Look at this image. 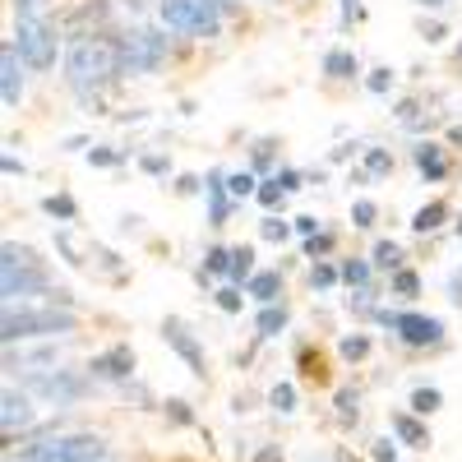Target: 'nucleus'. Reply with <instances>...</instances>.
<instances>
[{
  "mask_svg": "<svg viewBox=\"0 0 462 462\" xmlns=\"http://www.w3.org/2000/svg\"><path fill=\"white\" fill-rule=\"evenodd\" d=\"M393 296H402V300L420 296V278L411 273V268H398V273H393Z\"/></svg>",
  "mask_w": 462,
  "mask_h": 462,
  "instance_id": "f704fd0d",
  "label": "nucleus"
},
{
  "mask_svg": "<svg viewBox=\"0 0 462 462\" xmlns=\"http://www.w3.org/2000/svg\"><path fill=\"white\" fill-rule=\"evenodd\" d=\"M268 407H273L278 416H291L296 411V383L291 379H278L273 389H268Z\"/></svg>",
  "mask_w": 462,
  "mask_h": 462,
  "instance_id": "b1692460",
  "label": "nucleus"
},
{
  "mask_svg": "<svg viewBox=\"0 0 462 462\" xmlns=\"http://www.w3.org/2000/svg\"><path fill=\"white\" fill-rule=\"evenodd\" d=\"M370 462H402V457H398V439H389V435L374 439V444H370Z\"/></svg>",
  "mask_w": 462,
  "mask_h": 462,
  "instance_id": "58836bf2",
  "label": "nucleus"
},
{
  "mask_svg": "<svg viewBox=\"0 0 462 462\" xmlns=\"http://www.w3.org/2000/svg\"><path fill=\"white\" fill-rule=\"evenodd\" d=\"M106 19H111V5H106V0H88V5H79V10L69 14V28H79V23H93V28L102 32V28H106Z\"/></svg>",
  "mask_w": 462,
  "mask_h": 462,
  "instance_id": "4be33fe9",
  "label": "nucleus"
},
{
  "mask_svg": "<svg viewBox=\"0 0 462 462\" xmlns=\"http://www.w3.org/2000/svg\"><path fill=\"white\" fill-rule=\"evenodd\" d=\"M213 300H217V310H222V315H241V305H245V296H241L236 287H222Z\"/></svg>",
  "mask_w": 462,
  "mask_h": 462,
  "instance_id": "e433bc0d",
  "label": "nucleus"
},
{
  "mask_svg": "<svg viewBox=\"0 0 462 462\" xmlns=\"http://www.w3.org/2000/svg\"><path fill=\"white\" fill-rule=\"evenodd\" d=\"M389 430L402 448H430V426H426V416H416V411H393Z\"/></svg>",
  "mask_w": 462,
  "mask_h": 462,
  "instance_id": "4468645a",
  "label": "nucleus"
},
{
  "mask_svg": "<svg viewBox=\"0 0 462 462\" xmlns=\"http://www.w3.org/2000/svg\"><path fill=\"white\" fill-rule=\"evenodd\" d=\"M448 300L462 305V268H457V273H448Z\"/></svg>",
  "mask_w": 462,
  "mask_h": 462,
  "instance_id": "864d4df0",
  "label": "nucleus"
},
{
  "mask_svg": "<svg viewBox=\"0 0 462 462\" xmlns=\"http://www.w3.org/2000/svg\"><path fill=\"white\" fill-rule=\"evenodd\" d=\"M19 462H106L102 435H51L37 444H19Z\"/></svg>",
  "mask_w": 462,
  "mask_h": 462,
  "instance_id": "39448f33",
  "label": "nucleus"
},
{
  "mask_svg": "<svg viewBox=\"0 0 462 462\" xmlns=\"http://www.w3.org/2000/svg\"><path fill=\"white\" fill-rule=\"evenodd\" d=\"M282 195H287V189L278 185V176H273V180H259V204H263V208H278Z\"/></svg>",
  "mask_w": 462,
  "mask_h": 462,
  "instance_id": "ea45409f",
  "label": "nucleus"
},
{
  "mask_svg": "<svg viewBox=\"0 0 462 462\" xmlns=\"http://www.w3.org/2000/svg\"><path fill=\"white\" fill-rule=\"evenodd\" d=\"M226 189H231V199H245V195H259V180L250 171H231L226 176Z\"/></svg>",
  "mask_w": 462,
  "mask_h": 462,
  "instance_id": "473e14b6",
  "label": "nucleus"
},
{
  "mask_svg": "<svg viewBox=\"0 0 462 462\" xmlns=\"http://www.w3.org/2000/svg\"><path fill=\"white\" fill-rule=\"evenodd\" d=\"M42 208H47L51 217H60V222H74V217H79V204H74L69 195H47Z\"/></svg>",
  "mask_w": 462,
  "mask_h": 462,
  "instance_id": "7c9ffc66",
  "label": "nucleus"
},
{
  "mask_svg": "<svg viewBox=\"0 0 462 462\" xmlns=\"http://www.w3.org/2000/svg\"><path fill=\"white\" fill-rule=\"evenodd\" d=\"M204 195H208V226H222L231 217V189H226V176L222 171H208Z\"/></svg>",
  "mask_w": 462,
  "mask_h": 462,
  "instance_id": "2eb2a0df",
  "label": "nucleus"
},
{
  "mask_svg": "<svg viewBox=\"0 0 462 462\" xmlns=\"http://www.w3.org/2000/svg\"><path fill=\"white\" fill-rule=\"evenodd\" d=\"M444 222H448V204L444 199H430L426 208L411 213V231H416V236H430V231H439Z\"/></svg>",
  "mask_w": 462,
  "mask_h": 462,
  "instance_id": "a211bd4d",
  "label": "nucleus"
},
{
  "mask_svg": "<svg viewBox=\"0 0 462 462\" xmlns=\"http://www.w3.org/2000/svg\"><path fill=\"white\" fill-rule=\"evenodd\" d=\"M416 5H420V10H444L448 0H416Z\"/></svg>",
  "mask_w": 462,
  "mask_h": 462,
  "instance_id": "4d7b16f0",
  "label": "nucleus"
},
{
  "mask_svg": "<svg viewBox=\"0 0 462 462\" xmlns=\"http://www.w3.org/2000/svg\"><path fill=\"white\" fill-rule=\"evenodd\" d=\"M14 42H19V56H23V65L28 69H51L56 65V28L47 23V19H19V32H14Z\"/></svg>",
  "mask_w": 462,
  "mask_h": 462,
  "instance_id": "6e6552de",
  "label": "nucleus"
},
{
  "mask_svg": "<svg viewBox=\"0 0 462 462\" xmlns=\"http://www.w3.org/2000/svg\"><path fill=\"white\" fill-rule=\"evenodd\" d=\"M457 60H462V42H457Z\"/></svg>",
  "mask_w": 462,
  "mask_h": 462,
  "instance_id": "0e129e2a",
  "label": "nucleus"
},
{
  "mask_svg": "<svg viewBox=\"0 0 462 462\" xmlns=\"http://www.w3.org/2000/svg\"><path fill=\"white\" fill-rule=\"evenodd\" d=\"M365 10H361V0H342V23H361Z\"/></svg>",
  "mask_w": 462,
  "mask_h": 462,
  "instance_id": "8fccbe9b",
  "label": "nucleus"
},
{
  "mask_svg": "<svg viewBox=\"0 0 462 462\" xmlns=\"http://www.w3.org/2000/svg\"><path fill=\"white\" fill-rule=\"evenodd\" d=\"M236 287H250V278H254V250L250 245H236L231 250V273H226Z\"/></svg>",
  "mask_w": 462,
  "mask_h": 462,
  "instance_id": "5701e85b",
  "label": "nucleus"
},
{
  "mask_svg": "<svg viewBox=\"0 0 462 462\" xmlns=\"http://www.w3.org/2000/svg\"><path fill=\"white\" fill-rule=\"evenodd\" d=\"M93 389V374H79L69 365H51V370H32L23 379V393L42 398L47 407H79Z\"/></svg>",
  "mask_w": 462,
  "mask_h": 462,
  "instance_id": "20e7f679",
  "label": "nucleus"
},
{
  "mask_svg": "<svg viewBox=\"0 0 462 462\" xmlns=\"http://www.w3.org/2000/svg\"><path fill=\"white\" fill-rule=\"evenodd\" d=\"M158 407H162V416L171 420V426H180V430L195 426V407H189L185 398H167V402H158Z\"/></svg>",
  "mask_w": 462,
  "mask_h": 462,
  "instance_id": "bb28decb",
  "label": "nucleus"
},
{
  "mask_svg": "<svg viewBox=\"0 0 462 462\" xmlns=\"http://www.w3.org/2000/svg\"><path fill=\"white\" fill-rule=\"evenodd\" d=\"M0 296H5V305H19L23 296H51L47 268L28 245L5 241V250H0Z\"/></svg>",
  "mask_w": 462,
  "mask_h": 462,
  "instance_id": "7ed1b4c3",
  "label": "nucleus"
},
{
  "mask_svg": "<svg viewBox=\"0 0 462 462\" xmlns=\"http://www.w3.org/2000/svg\"><path fill=\"white\" fill-rule=\"evenodd\" d=\"M337 462H356L352 453H346V448H337Z\"/></svg>",
  "mask_w": 462,
  "mask_h": 462,
  "instance_id": "052dcab7",
  "label": "nucleus"
},
{
  "mask_svg": "<svg viewBox=\"0 0 462 462\" xmlns=\"http://www.w3.org/2000/svg\"><path fill=\"white\" fill-rule=\"evenodd\" d=\"M263 241H273V245H282L287 236H291V231H296V222H282V217H263Z\"/></svg>",
  "mask_w": 462,
  "mask_h": 462,
  "instance_id": "c9c22d12",
  "label": "nucleus"
},
{
  "mask_svg": "<svg viewBox=\"0 0 462 462\" xmlns=\"http://www.w3.org/2000/svg\"><path fill=\"white\" fill-rule=\"evenodd\" d=\"M342 282V268H333L328 259H315V268H310V287L315 291H333Z\"/></svg>",
  "mask_w": 462,
  "mask_h": 462,
  "instance_id": "cd10ccee",
  "label": "nucleus"
},
{
  "mask_svg": "<svg viewBox=\"0 0 462 462\" xmlns=\"http://www.w3.org/2000/svg\"><path fill=\"white\" fill-rule=\"evenodd\" d=\"M453 226H457V236H462V217H457V222H453Z\"/></svg>",
  "mask_w": 462,
  "mask_h": 462,
  "instance_id": "e2e57ef3",
  "label": "nucleus"
},
{
  "mask_svg": "<svg viewBox=\"0 0 462 462\" xmlns=\"http://www.w3.org/2000/svg\"><path fill=\"white\" fill-rule=\"evenodd\" d=\"M88 374H93V383H130L134 379V346L116 342V346H106V352H97L88 361Z\"/></svg>",
  "mask_w": 462,
  "mask_h": 462,
  "instance_id": "9d476101",
  "label": "nucleus"
},
{
  "mask_svg": "<svg viewBox=\"0 0 462 462\" xmlns=\"http://www.w3.org/2000/svg\"><path fill=\"white\" fill-rule=\"evenodd\" d=\"M0 171H5V176H23V162H14V158H5V162H0Z\"/></svg>",
  "mask_w": 462,
  "mask_h": 462,
  "instance_id": "6e6d98bb",
  "label": "nucleus"
},
{
  "mask_svg": "<svg viewBox=\"0 0 462 462\" xmlns=\"http://www.w3.org/2000/svg\"><path fill=\"white\" fill-rule=\"evenodd\" d=\"M125 74V60H121V37L111 32H93V37H74L65 47V79L69 88L88 97L97 88H106L111 79Z\"/></svg>",
  "mask_w": 462,
  "mask_h": 462,
  "instance_id": "f257e3e1",
  "label": "nucleus"
},
{
  "mask_svg": "<svg viewBox=\"0 0 462 462\" xmlns=\"http://www.w3.org/2000/svg\"><path fill=\"white\" fill-rule=\"evenodd\" d=\"M167 32L158 28H134L121 37V60H125V74H148L167 60Z\"/></svg>",
  "mask_w": 462,
  "mask_h": 462,
  "instance_id": "0eeeda50",
  "label": "nucleus"
},
{
  "mask_svg": "<svg viewBox=\"0 0 462 462\" xmlns=\"http://www.w3.org/2000/svg\"><path fill=\"white\" fill-rule=\"evenodd\" d=\"M337 352H342V361H365V356H370V337H365V333H346V337L337 342Z\"/></svg>",
  "mask_w": 462,
  "mask_h": 462,
  "instance_id": "c85d7f7f",
  "label": "nucleus"
},
{
  "mask_svg": "<svg viewBox=\"0 0 462 462\" xmlns=\"http://www.w3.org/2000/svg\"><path fill=\"white\" fill-rule=\"evenodd\" d=\"M74 328H79V315L65 310V305H42V310H32V305H5V319H0L5 346L32 342V337H69Z\"/></svg>",
  "mask_w": 462,
  "mask_h": 462,
  "instance_id": "f03ea898",
  "label": "nucleus"
},
{
  "mask_svg": "<svg viewBox=\"0 0 462 462\" xmlns=\"http://www.w3.org/2000/svg\"><path fill=\"white\" fill-rule=\"evenodd\" d=\"M374 319L389 324L407 346H439V342H444V324H439L435 315H389V310H379Z\"/></svg>",
  "mask_w": 462,
  "mask_h": 462,
  "instance_id": "1a4fd4ad",
  "label": "nucleus"
},
{
  "mask_svg": "<svg viewBox=\"0 0 462 462\" xmlns=\"http://www.w3.org/2000/svg\"><path fill=\"white\" fill-rule=\"evenodd\" d=\"M23 56H19V42L10 37V42H0V97H5V106H19L23 97Z\"/></svg>",
  "mask_w": 462,
  "mask_h": 462,
  "instance_id": "f8f14e48",
  "label": "nucleus"
},
{
  "mask_svg": "<svg viewBox=\"0 0 462 462\" xmlns=\"http://www.w3.org/2000/svg\"><path fill=\"white\" fill-rule=\"evenodd\" d=\"M47 0H14V19H42Z\"/></svg>",
  "mask_w": 462,
  "mask_h": 462,
  "instance_id": "49530a36",
  "label": "nucleus"
},
{
  "mask_svg": "<svg viewBox=\"0 0 462 462\" xmlns=\"http://www.w3.org/2000/svg\"><path fill=\"white\" fill-rule=\"evenodd\" d=\"M448 143H457V148H462V125H453V130H448Z\"/></svg>",
  "mask_w": 462,
  "mask_h": 462,
  "instance_id": "13d9d810",
  "label": "nucleus"
},
{
  "mask_svg": "<svg viewBox=\"0 0 462 462\" xmlns=\"http://www.w3.org/2000/svg\"><path fill=\"white\" fill-rule=\"evenodd\" d=\"M333 250V236L328 231H319V236H305V259H324Z\"/></svg>",
  "mask_w": 462,
  "mask_h": 462,
  "instance_id": "79ce46f5",
  "label": "nucleus"
},
{
  "mask_svg": "<svg viewBox=\"0 0 462 462\" xmlns=\"http://www.w3.org/2000/svg\"><path fill=\"white\" fill-rule=\"evenodd\" d=\"M204 273H231V250L213 245V250L204 254Z\"/></svg>",
  "mask_w": 462,
  "mask_h": 462,
  "instance_id": "4c0bfd02",
  "label": "nucleus"
},
{
  "mask_svg": "<svg viewBox=\"0 0 462 462\" xmlns=\"http://www.w3.org/2000/svg\"><path fill=\"white\" fill-rule=\"evenodd\" d=\"M370 263H374V268H389V273H398V268H402V245H398V241H379V245L370 250Z\"/></svg>",
  "mask_w": 462,
  "mask_h": 462,
  "instance_id": "a878e982",
  "label": "nucleus"
},
{
  "mask_svg": "<svg viewBox=\"0 0 462 462\" xmlns=\"http://www.w3.org/2000/svg\"><path fill=\"white\" fill-rule=\"evenodd\" d=\"M278 185H282V189H287V195H296V189H300V185H305V176H300V171H291V167H287V171H278Z\"/></svg>",
  "mask_w": 462,
  "mask_h": 462,
  "instance_id": "09e8293b",
  "label": "nucleus"
},
{
  "mask_svg": "<svg viewBox=\"0 0 462 462\" xmlns=\"http://www.w3.org/2000/svg\"><path fill=\"white\" fill-rule=\"evenodd\" d=\"M176 189H180V195H195V189H199V176H180Z\"/></svg>",
  "mask_w": 462,
  "mask_h": 462,
  "instance_id": "5fc2aeb1",
  "label": "nucleus"
},
{
  "mask_svg": "<svg viewBox=\"0 0 462 462\" xmlns=\"http://www.w3.org/2000/svg\"><path fill=\"white\" fill-rule=\"evenodd\" d=\"M324 74H328V79H356V74H361V60H356V51H346V47H333V51H324Z\"/></svg>",
  "mask_w": 462,
  "mask_h": 462,
  "instance_id": "f3484780",
  "label": "nucleus"
},
{
  "mask_svg": "<svg viewBox=\"0 0 462 462\" xmlns=\"http://www.w3.org/2000/svg\"><path fill=\"white\" fill-rule=\"evenodd\" d=\"M121 5H130V10H143V5H148V0H121Z\"/></svg>",
  "mask_w": 462,
  "mask_h": 462,
  "instance_id": "bf43d9fd",
  "label": "nucleus"
},
{
  "mask_svg": "<svg viewBox=\"0 0 462 462\" xmlns=\"http://www.w3.org/2000/svg\"><path fill=\"white\" fill-rule=\"evenodd\" d=\"M162 342H167L171 352L185 361V370L195 374V379H204V374H208V361H204V346H199V337L189 333V328H185L176 315H171V319H162Z\"/></svg>",
  "mask_w": 462,
  "mask_h": 462,
  "instance_id": "9b49d317",
  "label": "nucleus"
},
{
  "mask_svg": "<svg viewBox=\"0 0 462 462\" xmlns=\"http://www.w3.org/2000/svg\"><path fill=\"white\" fill-rule=\"evenodd\" d=\"M268 162H273V143H254V167L263 171Z\"/></svg>",
  "mask_w": 462,
  "mask_h": 462,
  "instance_id": "603ef678",
  "label": "nucleus"
},
{
  "mask_svg": "<svg viewBox=\"0 0 462 462\" xmlns=\"http://www.w3.org/2000/svg\"><path fill=\"white\" fill-rule=\"evenodd\" d=\"M333 411H337V426H356L361 420V389H337Z\"/></svg>",
  "mask_w": 462,
  "mask_h": 462,
  "instance_id": "412c9836",
  "label": "nucleus"
},
{
  "mask_svg": "<svg viewBox=\"0 0 462 462\" xmlns=\"http://www.w3.org/2000/svg\"><path fill=\"white\" fill-rule=\"evenodd\" d=\"M287 305H263L259 310V337H278L282 328H287Z\"/></svg>",
  "mask_w": 462,
  "mask_h": 462,
  "instance_id": "393cba45",
  "label": "nucleus"
},
{
  "mask_svg": "<svg viewBox=\"0 0 462 462\" xmlns=\"http://www.w3.org/2000/svg\"><path fill=\"white\" fill-rule=\"evenodd\" d=\"M158 14L171 32H189V37L222 32V5H213V0H158Z\"/></svg>",
  "mask_w": 462,
  "mask_h": 462,
  "instance_id": "423d86ee",
  "label": "nucleus"
},
{
  "mask_svg": "<svg viewBox=\"0 0 462 462\" xmlns=\"http://www.w3.org/2000/svg\"><path fill=\"white\" fill-rule=\"evenodd\" d=\"M370 268H374V263H365V259H346V263H342V282H346V287H356V291H365Z\"/></svg>",
  "mask_w": 462,
  "mask_h": 462,
  "instance_id": "c756f323",
  "label": "nucleus"
},
{
  "mask_svg": "<svg viewBox=\"0 0 462 462\" xmlns=\"http://www.w3.org/2000/svg\"><path fill=\"white\" fill-rule=\"evenodd\" d=\"M139 167H143L148 176H167V167H171V162L162 158V152H143V158H139Z\"/></svg>",
  "mask_w": 462,
  "mask_h": 462,
  "instance_id": "a18cd8bd",
  "label": "nucleus"
},
{
  "mask_svg": "<svg viewBox=\"0 0 462 462\" xmlns=\"http://www.w3.org/2000/svg\"><path fill=\"white\" fill-rule=\"evenodd\" d=\"M365 171L370 176H389L393 171V152L389 148H365Z\"/></svg>",
  "mask_w": 462,
  "mask_h": 462,
  "instance_id": "2f4dec72",
  "label": "nucleus"
},
{
  "mask_svg": "<svg viewBox=\"0 0 462 462\" xmlns=\"http://www.w3.org/2000/svg\"><path fill=\"white\" fill-rule=\"evenodd\" d=\"M56 250H60V259H65L69 268H84L79 250H74V231H69V226H60V231H56Z\"/></svg>",
  "mask_w": 462,
  "mask_h": 462,
  "instance_id": "72a5a7b5",
  "label": "nucleus"
},
{
  "mask_svg": "<svg viewBox=\"0 0 462 462\" xmlns=\"http://www.w3.org/2000/svg\"><path fill=\"white\" fill-rule=\"evenodd\" d=\"M250 462H287V457H282V448H278V444H259Z\"/></svg>",
  "mask_w": 462,
  "mask_h": 462,
  "instance_id": "de8ad7c7",
  "label": "nucleus"
},
{
  "mask_svg": "<svg viewBox=\"0 0 462 462\" xmlns=\"http://www.w3.org/2000/svg\"><path fill=\"white\" fill-rule=\"evenodd\" d=\"M213 5H222V10H231V5H236V0H213Z\"/></svg>",
  "mask_w": 462,
  "mask_h": 462,
  "instance_id": "680f3d73",
  "label": "nucleus"
},
{
  "mask_svg": "<svg viewBox=\"0 0 462 462\" xmlns=\"http://www.w3.org/2000/svg\"><path fill=\"white\" fill-rule=\"evenodd\" d=\"M296 231H300V236H319V217L300 213V217H296Z\"/></svg>",
  "mask_w": 462,
  "mask_h": 462,
  "instance_id": "3c124183",
  "label": "nucleus"
},
{
  "mask_svg": "<svg viewBox=\"0 0 462 462\" xmlns=\"http://www.w3.org/2000/svg\"><path fill=\"white\" fill-rule=\"evenodd\" d=\"M374 217H379V208H374L370 199H356V204H352V222H356V226H374Z\"/></svg>",
  "mask_w": 462,
  "mask_h": 462,
  "instance_id": "37998d69",
  "label": "nucleus"
},
{
  "mask_svg": "<svg viewBox=\"0 0 462 462\" xmlns=\"http://www.w3.org/2000/svg\"><path fill=\"white\" fill-rule=\"evenodd\" d=\"M245 296H254L259 305H278V296H282V273H254L250 287H245Z\"/></svg>",
  "mask_w": 462,
  "mask_h": 462,
  "instance_id": "6ab92c4d",
  "label": "nucleus"
},
{
  "mask_svg": "<svg viewBox=\"0 0 462 462\" xmlns=\"http://www.w3.org/2000/svg\"><path fill=\"white\" fill-rule=\"evenodd\" d=\"M32 420H37V411H32V393H14V389H5V398H0V426H5V439H14V430H32Z\"/></svg>",
  "mask_w": 462,
  "mask_h": 462,
  "instance_id": "ddd939ff",
  "label": "nucleus"
},
{
  "mask_svg": "<svg viewBox=\"0 0 462 462\" xmlns=\"http://www.w3.org/2000/svg\"><path fill=\"white\" fill-rule=\"evenodd\" d=\"M121 158H125V152H116V148H88V162L93 167H116Z\"/></svg>",
  "mask_w": 462,
  "mask_h": 462,
  "instance_id": "c03bdc74",
  "label": "nucleus"
},
{
  "mask_svg": "<svg viewBox=\"0 0 462 462\" xmlns=\"http://www.w3.org/2000/svg\"><path fill=\"white\" fill-rule=\"evenodd\" d=\"M411 162H416V171L426 176V180H444V176H448V158H444V148H439V143H430V139H420V143L411 148Z\"/></svg>",
  "mask_w": 462,
  "mask_h": 462,
  "instance_id": "dca6fc26",
  "label": "nucleus"
},
{
  "mask_svg": "<svg viewBox=\"0 0 462 462\" xmlns=\"http://www.w3.org/2000/svg\"><path fill=\"white\" fill-rule=\"evenodd\" d=\"M365 88H370L374 97H383V93L393 88V69H370V74H365Z\"/></svg>",
  "mask_w": 462,
  "mask_h": 462,
  "instance_id": "a19ab883",
  "label": "nucleus"
},
{
  "mask_svg": "<svg viewBox=\"0 0 462 462\" xmlns=\"http://www.w3.org/2000/svg\"><path fill=\"white\" fill-rule=\"evenodd\" d=\"M439 407H444V393L435 389V383H416L411 398H407V411H416V416H435Z\"/></svg>",
  "mask_w": 462,
  "mask_h": 462,
  "instance_id": "aec40b11",
  "label": "nucleus"
}]
</instances>
